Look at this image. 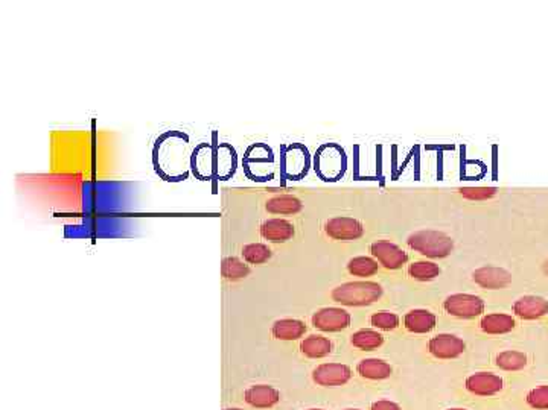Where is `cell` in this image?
<instances>
[{"label":"cell","instance_id":"obj_1","mask_svg":"<svg viewBox=\"0 0 548 410\" xmlns=\"http://www.w3.org/2000/svg\"><path fill=\"white\" fill-rule=\"evenodd\" d=\"M190 140L183 131H166L152 148V164L160 178L165 181H185L192 170Z\"/></svg>","mask_w":548,"mask_h":410},{"label":"cell","instance_id":"obj_2","mask_svg":"<svg viewBox=\"0 0 548 410\" xmlns=\"http://www.w3.org/2000/svg\"><path fill=\"white\" fill-rule=\"evenodd\" d=\"M190 168L200 181H227L238 168L236 151L229 143H201L192 152Z\"/></svg>","mask_w":548,"mask_h":410},{"label":"cell","instance_id":"obj_3","mask_svg":"<svg viewBox=\"0 0 548 410\" xmlns=\"http://www.w3.org/2000/svg\"><path fill=\"white\" fill-rule=\"evenodd\" d=\"M382 295V287L373 281L344 283L332 291V300L343 305L360 307L378 301Z\"/></svg>","mask_w":548,"mask_h":410},{"label":"cell","instance_id":"obj_4","mask_svg":"<svg viewBox=\"0 0 548 410\" xmlns=\"http://www.w3.org/2000/svg\"><path fill=\"white\" fill-rule=\"evenodd\" d=\"M410 248L425 257L443 259L452 251V239L439 231H419L409 238Z\"/></svg>","mask_w":548,"mask_h":410},{"label":"cell","instance_id":"obj_5","mask_svg":"<svg viewBox=\"0 0 548 410\" xmlns=\"http://www.w3.org/2000/svg\"><path fill=\"white\" fill-rule=\"evenodd\" d=\"M445 310L452 316L463 317V320H471L483 313L484 303L481 298L469 293H455L446 298Z\"/></svg>","mask_w":548,"mask_h":410},{"label":"cell","instance_id":"obj_6","mask_svg":"<svg viewBox=\"0 0 548 410\" xmlns=\"http://www.w3.org/2000/svg\"><path fill=\"white\" fill-rule=\"evenodd\" d=\"M312 324L321 332H341L349 327L350 315L346 310L337 309V307H328V309H321L312 316Z\"/></svg>","mask_w":548,"mask_h":410},{"label":"cell","instance_id":"obj_7","mask_svg":"<svg viewBox=\"0 0 548 410\" xmlns=\"http://www.w3.org/2000/svg\"><path fill=\"white\" fill-rule=\"evenodd\" d=\"M324 233L333 240H355L360 239L364 228L361 222L353 218H332L324 223Z\"/></svg>","mask_w":548,"mask_h":410},{"label":"cell","instance_id":"obj_8","mask_svg":"<svg viewBox=\"0 0 548 410\" xmlns=\"http://www.w3.org/2000/svg\"><path fill=\"white\" fill-rule=\"evenodd\" d=\"M370 251L378 259V262L387 269H399L407 263L409 255L405 251H402L399 246L390 242H375L370 246Z\"/></svg>","mask_w":548,"mask_h":410},{"label":"cell","instance_id":"obj_9","mask_svg":"<svg viewBox=\"0 0 548 410\" xmlns=\"http://www.w3.org/2000/svg\"><path fill=\"white\" fill-rule=\"evenodd\" d=\"M314 382L321 386H341L352 377L350 368L341 363H323L314 369Z\"/></svg>","mask_w":548,"mask_h":410},{"label":"cell","instance_id":"obj_10","mask_svg":"<svg viewBox=\"0 0 548 410\" xmlns=\"http://www.w3.org/2000/svg\"><path fill=\"white\" fill-rule=\"evenodd\" d=\"M464 342L454 334H439L428 344L430 353L438 358H455L463 354Z\"/></svg>","mask_w":548,"mask_h":410},{"label":"cell","instance_id":"obj_11","mask_svg":"<svg viewBox=\"0 0 548 410\" xmlns=\"http://www.w3.org/2000/svg\"><path fill=\"white\" fill-rule=\"evenodd\" d=\"M466 389H468L471 394L481 397L495 395L503 389V380L498 375L491 373H479L468 377V380H466Z\"/></svg>","mask_w":548,"mask_h":410},{"label":"cell","instance_id":"obj_12","mask_svg":"<svg viewBox=\"0 0 548 410\" xmlns=\"http://www.w3.org/2000/svg\"><path fill=\"white\" fill-rule=\"evenodd\" d=\"M294 225L285 219H268L261 225V234L263 239L273 243H283L292 239Z\"/></svg>","mask_w":548,"mask_h":410},{"label":"cell","instance_id":"obj_13","mask_svg":"<svg viewBox=\"0 0 548 410\" xmlns=\"http://www.w3.org/2000/svg\"><path fill=\"white\" fill-rule=\"evenodd\" d=\"M474 281L486 289H501L512 281V275L501 268H481L474 272Z\"/></svg>","mask_w":548,"mask_h":410},{"label":"cell","instance_id":"obj_14","mask_svg":"<svg viewBox=\"0 0 548 410\" xmlns=\"http://www.w3.org/2000/svg\"><path fill=\"white\" fill-rule=\"evenodd\" d=\"M513 312L523 320H537L548 313V301L541 296H524L515 303Z\"/></svg>","mask_w":548,"mask_h":410},{"label":"cell","instance_id":"obj_15","mask_svg":"<svg viewBox=\"0 0 548 410\" xmlns=\"http://www.w3.org/2000/svg\"><path fill=\"white\" fill-rule=\"evenodd\" d=\"M279 392L276 389L267 386V385H256L251 386L246 391V402L258 409H267L273 407L274 404H278L279 402Z\"/></svg>","mask_w":548,"mask_h":410},{"label":"cell","instance_id":"obj_16","mask_svg":"<svg viewBox=\"0 0 548 410\" xmlns=\"http://www.w3.org/2000/svg\"><path fill=\"white\" fill-rule=\"evenodd\" d=\"M271 333L280 341H296L307 333V325L299 320H280L274 322Z\"/></svg>","mask_w":548,"mask_h":410},{"label":"cell","instance_id":"obj_17","mask_svg":"<svg viewBox=\"0 0 548 410\" xmlns=\"http://www.w3.org/2000/svg\"><path fill=\"white\" fill-rule=\"evenodd\" d=\"M404 324L411 333H428L435 327V316L428 310H411L405 315Z\"/></svg>","mask_w":548,"mask_h":410},{"label":"cell","instance_id":"obj_18","mask_svg":"<svg viewBox=\"0 0 548 410\" xmlns=\"http://www.w3.org/2000/svg\"><path fill=\"white\" fill-rule=\"evenodd\" d=\"M266 210L271 214H296L302 210V202L292 194H279L266 202Z\"/></svg>","mask_w":548,"mask_h":410},{"label":"cell","instance_id":"obj_19","mask_svg":"<svg viewBox=\"0 0 548 410\" xmlns=\"http://www.w3.org/2000/svg\"><path fill=\"white\" fill-rule=\"evenodd\" d=\"M357 369L361 377L369 378V380H382L392 374V366L379 358H365L358 363Z\"/></svg>","mask_w":548,"mask_h":410},{"label":"cell","instance_id":"obj_20","mask_svg":"<svg viewBox=\"0 0 548 410\" xmlns=\"http://www.w3.org/2000/svg\"><path fill=\"white\" fill-rule=\"evenodd\" d=\"M481 330L487 334H503L509 333L515 328V320L509 315H487L481 320Z\"/></svg>","mask_w":548,"mask_h":410},{"label":"cell","instance_id":"obj_21","mask_svg":"<svg viewBox=\"0 0 548 410\" xmlns=\"http://www.w3.org/2000/svg\"><path fill=\"white\" fill-rule=\"evenodd\" d=\"M300 350L304 356L309 357V358H321V357H326L331 354L332 344L329 339H326V337L312 334L302 342Z\"/></svg>","mask_w":548,"mask_h":410},{"label":"cell","instance_id":"obj_22","mask_svg":"<svg viewBox=\"0 0 548 410\" xmlns=\"http://www.w3.org/2000/svg\"><path fill=\"white\" fill-rule=\"evenodd\" d=\"M221 274L229 281H238L246 279V276L250 274V268L236 257H227L222 260Z\"/></svg>","mask_w":548,"mask_h":410},{"label":"cell","instance_id":"obj_23","mask_svg":"<svg viewBox=\"0 0 548 410\" xmlns=\"http://www.w3.org/2000/svg\"><path fill=\"white\" fill-rule=\"evenodd\" d=\"M384 337L373 330H360L352 336V345L364 351H372L375 348L381 346Z\"/></svg>","mask_w":548,"mask_h":410},{"label":"cell","instance_id":"obj_24","mask_svg":"<svg viewBox=\"0 0 548 410\" xmlns=\"http://www.w3.org/2000/svg\"><path fill=\"white\" fill-rule=\"evenodd\" d=\"M242 257L247 263L261 264L271 257V250L263 243H250L242 248Z\"/></svg>","mask_w":548,"mask_h":410},{"label":"cell","instance_id":"obj_25","mask_svg":"<svg viewBox=\"0 0 548 410\" xmlns=\"http://www.w3.org/2000/svg\"><path fill=\"white\" fill-rule=\"evenodd\" d=\"M496 365L504 371H520L527 365V356L518 351H504L496 356Z\"/></svg>","mask_w":548,"mask_h":410},{"label":"cell","instance_id":"obj_26","mask_svg":"<svg viewBox=\"0 0 548 410\" xmlns=\"http://www.w3.org/2000/svg\"><path fill=\"white\" fill-rule=\"evenodd\" d=\"M409 274L416 280L428 281V280L435 279V276H439L440 268L433 262H416V263L410 264Z\"/></svg>","mask_w":548,"mask_h":410},{"label":"cell","instance_id":"obj_27","mask_svg":"<svg viewBox=\"0 0 548 410\" xmlns=\"http://www.w3.org/2000/svg\"><path fill=\"white\" fill-rule=\"evenodd\" d=\"M348 271L355 276H372L378 272V263L370 257H355L349 262Z\"/></svg>","mask_w":548,"mask_h":410},{"label":"cell","instance_id":"obj_28","mask_svg":"<svg viewBox=\"0 0 548 410\" xmlns=\"http://www.w3.org/2000/svg\"><path fill=\"white\" fill-rule=\"evenodd\" d=\"M372 325L381 330H394L399 325V317L390 312H378L372 316Z\"/></svg>","mask_w":548,"mask_h":410},{"label":"cell","instance_id":"obj_29","mask_svg":"<svg viewBox=\"0 0 548 410\" xmlns=\"http://www.w3.org/2000/svg\"><path fill=\"white\" fill-rule=\"evenodd\" d=\"M527 403L533 409H548V386L532 389L527 395Z\"/></svg>","mask_w":548,"mask_h":410},{"label":"cell","instance_id":"obj_30","mask_svg":"<svg viewBox=\"0 0 548 410\" xmlns=\"http://www.w3.org/2000/svg\"><path fill=\"white\" fill-rule=\"evenodd\" d=\"M495 189H487V187H471V189H462L460 193L464 198L472 199V201H481L492 198L495 194Z\"/></svg>","mask_w":548,"mask_h":410},{"label":"cell","instance_id":"obj_31","mask_svg":"<svg viewBox=\"0 0 548 410\" xmlns=\"http://www.w3.org/2000/svg\"><path fill=\"white\" fill-rule=\"evenodd\" d=\"M372 410H401V407L396 404V403L385 402V399H382V402L373 403L372 404Z\"/></svg>","mask_w":548,"mask_h":410},{"label":"cell","instance_id":"obj_32","mask_svg":"<svg viewBox=\"0 0 548 410\" xmlns=\"http://www.w3.org/2000/svg\"><path fill=\"white\" fill-rule=\"evenodd\" d=\"M545 272L548 274V262H547V264H545Z\"/></svg>","mask_w":548,"mask_h":410},{"label":"cell","instance_id":"obj_33","mask_svg":"<svg viewBox=\"0 0 548 410\" xmlns=\"http://www.w3.org/2000/svg\"><path fill=\"white\" fill-rule=\"evenodd\" d=\"M448 410H466V409H448Z\"/></svg>","mask_w":548,"mask_h":410},{"label":"cell","instance_id":"obj_34","mask_svg":"<svg viewBox=\"0 0 548 410\" xmlns=\"http://www.w3.org/2000/svg\"><path fill=\"white\" fill-rule=\"evenodd\" d=\"M226 410H241V409H226Z\"/></svg>","mask_w":548,"mask_h":410},{"label":"cell","instance_id":"obj_35","mask_svg":"<svg viewBox=\"0 0 548 410\" xmlns=\"http://www.w3.org/2000/svg\"><path fill=\"white\" fill-rule=\"evenodd\" d=\"M309 410H321V409H309Z\"/></svg>","mask_w":548,"mask_h":410},{"label":"cell","instance_id":"obj_36","mask_svg":"<svg viewBox=\"0 0 548 410\" xmlns=\"http://www.w3.org/2000/svg\"><path fill=\"white\" fill-rule=\"evenodd\" d=\"M348 410H358V409H348Z\"/></svg>","mask_w":548,"mask_h":410}]
</instances>
